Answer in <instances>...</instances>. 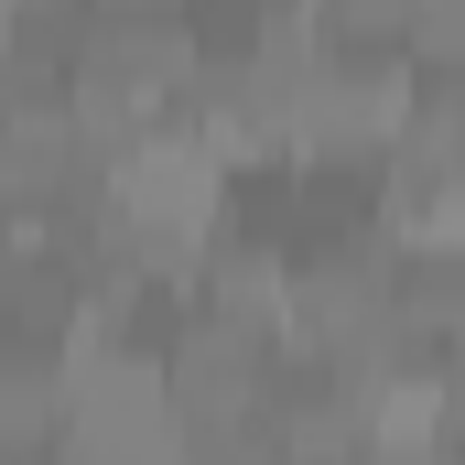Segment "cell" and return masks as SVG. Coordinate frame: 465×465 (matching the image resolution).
<instances>
[{"label":"cell","mask_w":465,"mask_h":465,"mask_svg":"<svg viewBox=\"0 0 465 465\" xmlns=\"http://www.w3.org/2000/svg\"><path fill=\"white\" fill-rule=\"evenodd\" d=\"M184 22H195V65H217V54H260V44L303 33L314 0H184Z\"/></svg>","instance_id":"8"},{"label":"cell","mask_w":465,"mask_h":465,"mask_svg":"<svg viewBox=\"0 0 465 465\" xmlns=\"http://www.w3.org/2000/svg\"><path fill=\"white\" fill-rule=\"evenodd\" d=\"M411 119V44L379 33H314L303 54V109H292V152H347L379 163Z\"/></svg>","instance_id":"2"},{"label":"cell","mask_w":465,"mask_h":465,"mask_svg":"<svg viewBox=\"0 0 465 465\" xmlns=\"http://www.w3.org/2000/svg\"><path fill=\"white\" fill-rule=\"evenodd\" d=\"M260 422H271L303 465H347L357 444H368V368L336 357V347L282 336V347H271V379H260Z\"/></svg>","instance_id":"4"},{"label":"cell","mask_w":465,"mask_h":465,"mask_svg":"<svg viewBox=\"0 0 465 465\" xmlns=\"http://www.w3.org/2000/svg\"><path fill=\"white\" fill-rule=\"evenodd\" d=\"M0 33H11V0H0Z\"/></svg>","instance_id":"12"},{"label":"cell","mask_w":465,"mask_h":465,"mask_svg":"<svg viewBox=\"0 0 465 465\" xmlns=\"http://www.w3.org/2000/svg\"><path fill=\"white\" fill-rule=\"evenodd\" d=\"M195 87V22L184 0H87V44H76V109L98 141H141L152 119L184 109Z\"/></svg>","instance_id":"1"},{"label":"cell","mask_w":465,"mask_h":465,"mask_svg":"<svg viewBox=\"0 0 465 465\" xmlns=\"http://www.w3.org/2000/svg\"><path fill=\"white\" fill-rule=\"evenodd\" d=\"M401 44H411V65H465V0H411Z\"/></svg>","instance_id":"9"},{"label":"cell","mask_w":465,"mask_h":465,"mask_svg":"<svg viewBox=\"0 0 465 465\" xmlns=\"http://www.w3.org/2000/svg\"><path fill=\"white\" fill-rule=\"evenodd\" d=\"M390 314L422 336H465V238H390Z\"/></svg>","instance_id":"6"},{"label":"cell","mask_w":465,"mask_h":465,"mask_svg":"<svg viewBox=\"0 0 465 465\" xmlns=\"http://www.w3.org/2000/svg\"><path fill=\"white\" fill-rule=\"evenodd\" d=\"M65 433V357L0 347V444H54Z\"/></svg>","instance_id":"7"},{"label":"cell","mask_w":465,"mask_h":465,"mask_svg":"<svg viewBox=\"0 0 465 465\" xmlns=\"http://www.w3.org/2000/svg\"><path fill=\"white\" fill-rule=\"evenodd\" d=\"M271 347H282V336H249V325H228V314H206V303L173 325V347H163V411H173L184 455L217 444V433H238V422H260Z\"/></svg>","instance_id":"3"},{"label":"cell","mask_w":465,"mask_h":465,"mask_svg":"<svg viewBox=\"0 0 465 465\" xmlns=\"http://www.w3.org/2000/svg\"><path fill=\"white\" fill-rule=\"evenodd\" d=\"M401 22H411V0H314V33H379V44H401Z\"/></svg>","instance_id":"10"},{"label":"cell","mask_w":465,"mask_h":465,"mask_svg":"<svg viewBox=\"0 0 465 465\" xmlns=\"http://www.w3.org/2000/svg\"><path fill=\"white\" fill-rule=\"evenodd\" d=\"M195 465H303L271 422H238V433H217V444H195Z\"/></svg>","instance_id":"11"},{"label":"cell","mask_w":465,"mask_h":465,"mask_svg":"<svg viewBox=\"0 0 465 465\" xmlns=\"http://www.w3.org/2000/svg\"><path fill=\"white\" fill-rule=\"evenodd\" d=\"M87 325H98L87 249H76V238H44V228H0V347L76 357Z\"/></svg>","instance_id":"5"}]
</instances>
